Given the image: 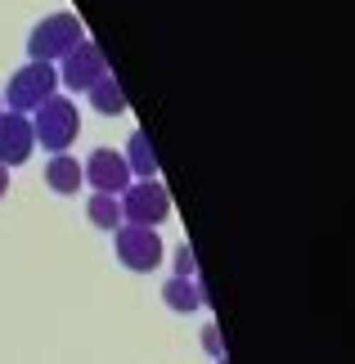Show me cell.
Returning a JSON list of instances; mask_svg holds the SVG:
<instances>
[{
    "instance_id": "obj_1",
    "label": "cell",
    "mask_w": 355,
    "mask_h": 364,
    "mask_svg": "<svg viewBox=\"0 0 355 364\" xmlns=\"http://www.w3.org/2000/svg\"><path fill=\"white\" fill-rule=\"evenodd\" d=\"M81 41H86V27H81L77 14H46L32 32H27V59L32 63H54V59H63V54H73Z\"/></svg>"
},
{
    "instance_id": "obj_2",
    "label": "cell",
    "mask_w": 355,
    "mask_h": 364,
    "mask_svg": "<svg viewBox=\"0 0 355 364\" xmlns=\"http://www.w3.org/2000/svg\"><path fill=\"white\" fill-rule=\"evenodd\" d=\"M50 95H59V68H54V63H32V59H27L18 73L9 77V86L0 90V104H9V113L32 117L36 108L50 100Z\"/></svg>"
},
{
    "instance_id": "obj_3",
    "label": "cell",
    "mask_w": 355,
    "mask_h": 364,
    "mask_svg": "<svg viewBox=\"0 0 355 364\" xmlns=\"http://www.w3.org/2000/svg\"><path fill=\"white\" fill-rule=\"evenodd\" d=\"M27 122H32V139L50 153V158H54V153H68V149H73V139H77V131H81L77 104L63 100V95H50V100L41 104Z\"/></svg>"
},
{
    "instance_id": "obj_4",
    "label": "cell",
    "mask_w": 355,
    "mask_h": 364,
    "mask_svg": "<svg viewBox=\"0 0 355 364\" xmlns=\"http://www.w3.org/2000/svg\"><path fill=\"white\" fill-rule=\"evenodd\" d=\"M117 207H122V225L158 230L162 220L171 216V193H166L162 180H131V185L117 193Z\"/></svg>"
},
{
    "instance_id": "obj_5",
    "label": "cell",
    "mask_w": 355,
    "mask_h": 364,
    "mask_svg": "<svg viewBox=\"0 0 355 364\" xmlns=\"http://www.w3.org/2000/svg\"><path fill=\"white\" fill-rule=\"evenodd\" d=\"M112 252H117V261L135 274H153L166 257L158 230H144V225H117L112 230Z\"/></svg>"
},
{
    "instance_id": "obj_6",
    "label": "cell",
    "mask_w": 355,
    "mask_h": 364,
    "mask_svg": "<svg viewBox=\"0 0 355 364\" xmlns=\"http://www.w3.org/2000/svg\"><path fill=\"white\" fill-rule=\"evenodd\" d=\"M99 77H108V59H104V50H99L90 36L81 41L73 54H63V59H59V86H68V90L86 95Z\"/></svg>"
},
{
    "instance_id": "obj_7",
    "label": "cell",
    "mask_w": 355,
    "mask_h": 364,
    "mask_svg": "<svg viewBox=\"0 0 355 364\" xmlns=\"http://www.w3.org/2000/svg\"><path fill=\"white\" fill-rule=\"evenodd\" d=\"M81 176H86V185L95 193H112V198L131 185V166H126L117 149H90V158L81 162Z\"/></svg>"
},
{
    "instance_id": "obj_8",
    "label": "cell",
    "mask_w": 355,
    "mask_h": 364,
    "mask_svg": "<svg viewBox=\"0 0 355 364\" xmlns=\"http://www.w3.org/2000/svg\"><path fill=\"white\" fill-rule=\"evenodd\" d=\"M36 139H32V122L23 113H0V166H23L32 158Z\"/></svg>"
},
{
    "instance_id": "obj_9",
    "label": "cell",
    "mask_w": 355,
    "mask_h": 364,
    "mask_svg": "<svg viewBox=\"0 0 355 364\" xmlns=\"http://www.w3.org/2000/svg\"><path fill=\"white\" fill-rule=\"evenodd\" d=\"M81 185H86V176H81V158H73V153H54V158L46 162V189L50 193L73 198V193H81Z\"/></svg>"
},
{
    "instance_id": "obj_10",
    "label": "cell",
    "mask_w": 355,
    "mask_h": 364,
    "mask_svg": "<svg viewBox=\"0 0 355 364\" xmlns=\"http://www.w3.org/2000/svg\"><path fill=\"white\" fill-rule=\"evenodd\" d=\"M162 301L171 306L176 315H194V311H203L207 306V292H203V284H198V279H166L162 284Z\"/></svg>"
},
{
    "instance_id": "obj_11",
    "label": "cell",
    "mask_w": 355,
    "mask_h": 364,
    "mask_svg": "<svg viewBox=\"0 0 355 364\" xmlns=\"http://www.w3.org/2000/svg\"><path fill=\"white\" fill-rule=\"evenodd\" d=\"M122 158H126V166H131V180H158V153H153V139L144 131H131Z\"/></svg>"
},
{
    "instance_id": "obj_12",
    "label": "cell",
    "mask_w": 355,
    "mask_h": 364,
    "mask_svg": "<svg viewBox=\"0 0 355 364\" xmlns=\"http://www.w3.org/2000/svg\"><path fill=\"white\" fill-rule=\"evenodd\" d=\"M86 100H90V108H95L99 117H122L126 108H131V104H126V90H122V81L112 77V73L95 81V86L86 90Z\"/></svg>"
},
{
    "instance_id": "obj_13",
    "label": "cell",
    "mask_w": 355,
    "mask_h": 364,
    "mask_svg": "<svg viewBox=\"0 0 355 364\" xmlns=\"http://www.w3.org/2000/svg\"><path fill=\"white\" fill-rule=\"evenodd\" d=\"M86 216H90L95 230H108V234L122 225V207H117L112 193H90V198H86Z\"/></svg>"
},
{
    "instance_id": "obj_14",
    "label": "cell",
    "mask_w": 355,
    "mask_h": 364,
    "mask_svg": "<svg viewBox=\"0 0 355 364\" xmlns=\"http://www.w3.org/2000/svg\"><path fill=\"white\" fill-rule=\"evenodd\" d=\"M171 265H176V279H194V270H198L194 247H189V243H180V247H176V257H171Z\"/></svg>"
},
{
    "instance_id": "obj_15",
    "label": "cell",
    "mask_w": 355,
    "mask_h": 364,
    "mask_svg": "<svg viewBox=\"0 0 355 364\" xmlns=\"http://www.w3.org/2000/svg\"><path fill=\"white\" fill-rule=\"evenodd\" d=\"M203 351H207L211 360H221V355H225V346H221V328H216V324H207V328H203Z\"/></svg>"
},
{
    "instance_id": "obj_16",
    "label": "cell",
    "mask_w": 355,
    "mask_h": 364,
    "mask_svg": "<svg viewBox=\"0 0 355 364\" xmlns=\"http://www.w3.org/2000/svg\"><path fill=\"white\" fill-rule=\"evenodd\" d=\"M9 193V166H0V198Z\"/></svg>"
},
{
    "instance_id": "obj_17",
    "label": "cell",
    "mask_w": 355,
    "mask_h": 364,
    "mask_svg": "<svg viewBox=\"0 0 355 364\" xmlns=\"http://www.w3.org/2000/svg\"><path fill=\"white\" fill-rule=\"evenodd\" d=\"M216 364H230V360H225V355H221V360H216Z\"/></svg>"
},
{
    "instance_id": "obj_18",
    "label": "cell",
    "mask_w": 355,
    "mask_h": 364,
    "mask_svg": "<svg viewBox=\"0 0 355 364\" xmlns=\"http://www.w3.org/2000/svg\"><path fill=\"white\" fill-rule=\"evenodd\" d=\"M0 113H5V104H0Z\"/></svg>"
}]
</instances>
